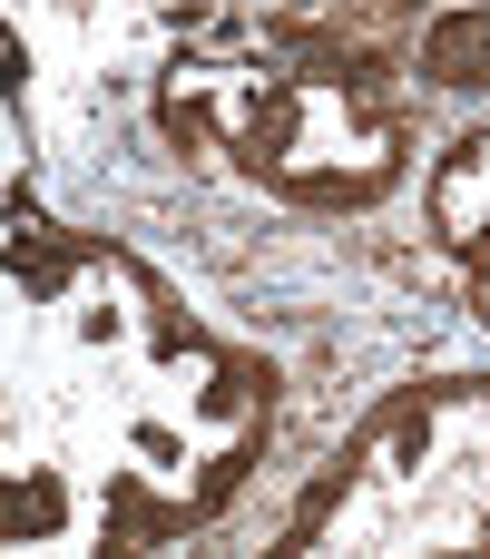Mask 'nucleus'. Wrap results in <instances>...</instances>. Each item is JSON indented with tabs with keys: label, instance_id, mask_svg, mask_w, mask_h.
Returning a JSON list of instances; mask_svg holds the SVG:
<instances>
[{
	"label": "nucleus",
	"instance_id": "3",
	"mask_svg": "<svg viewBox=\"0 0 490 559\" xmlns=\"http://www.w3.org/2000/svg\"><path fill=\"white\" fill-rule=\"evenodd\" d=\"M490 550V383L393 393L285 521V550Z\"/></svg>",
	"mask_w": 490,
	"mask_h": 559
},
{
	"label": "nucleus",
	"instance_id": "1",
	"mask_svg": "<svg viewBox=\"0 0 490 559\" xmlns=\"http://www.w3.org/2000/svg\"><path fill=\"white\" fill-rule=\"evenodd\" d=\"M275 432V373L138 255L10 226V550H138L216 521Z\"/></svg>",
	"mask_w": 490,
	"mask_h": 559
},
{
	"label": "nucleus",
	"instance_id": "5",
	"mask_svg": "<svg viewBox=\"0 0 490 559\" xmlns=\"http://www.w3.org/2000/svg\"><path fill=\"white\" fill-rule=\"evenodd\" d=\"M422 79L432 88H490V0H442L422 29Z\"/></svg>",
	"mask_w": 490,
	"mask_h": 559
},
{
	"label": "nucleus",
	"instance_id": "2",
	"mask_svg": "<svg viewBox=\"0 0 490 559\" xmlns=\"http://www.w3.org/2000/svg\"><path fill=\"white\" fill-rule=\"evenodd\" d=\"M157 128L177 157H206L324 216H363L413 177L403 69L304 0L226 10L196 39H177L157 69Z\"/></svg>",
	"mask_w": 490,
	"mask_h": 559
},
{
	"label": "nucleus",
	"instance_id": "4",
	"mask_svg": "<svg viewBox=\"0 0 490 559\" xmlns=\"http://www.w3.org/2000/svg\"><path fill=\"white\" fill-rule=\"evenodd\" d=\"M432 226H442L452 265L471 275V305H481V324H490V128H471L432 167Z\"/></svg>",
	"mask_w": 490,
	"mask_h": 559
}]
</instances>
